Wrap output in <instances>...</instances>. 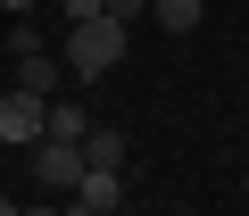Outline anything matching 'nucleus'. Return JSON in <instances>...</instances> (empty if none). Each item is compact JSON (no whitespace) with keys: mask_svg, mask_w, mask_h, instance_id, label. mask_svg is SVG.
<instances>
[{"mask_svg":"<svg viewBox=\"0 0 249 216\" xmlns=\"http://www.w3.org/2000/svg\"><path fill=\"white\" fill-rule=\"evenodd\" d=\"M124 42H133V25L83 17V25H67V67H75V75H108V67L124 58Z\"/></svg>","mask_w":249,"mask_h":216,"instance_id":"f257e3e1","label":"nucleus"},{"mask_svg":"<svg viewBox=\"0 0 249 216\" xmlns=\"http://www.w3.org/2000/svg\"><path fill=\"white\" fill-rule=\"evenodd\" d=\"M42 117H50L42 91H0V142H9V150H34L42 142Z\"/></svg>","mask_w":249,"mask_h":216,"instance_id":"f03ea898","label":"nucleus"},{"mask_svg":"<svg viewBox=\"0 0 249 216\" xmlns=\"http://www.w3.org/2000/svg\"><path fill=\"white\" fill-rule=\"evenodd\" d=\"M34 175H42L50 191L75 199V183H83V150H75V142H34Z\"/></svg>","mask_w":249,"mask_h":216,"instance_id":"7ed1b4c3","label":"nucleus"},{"mask_svg":"<svg viewBox=\"0 0 249 216\" xmlns=\"http://www.w3.org/2000/svg\"><path fill=\"white\" fill-rule=\"evenodd\" d=\"M83 175H124V133L91 125V133H83Z\"/></svg>","mask_w":249,"mask_h":216,"instance_id":"20e7f679","label":"nucleus"},{"mask_svg":"<svg viewBox=\"0 0 249 216\" xmlns=\"http://www.w3.org/2000/svg\"><path fill=\"white\" fill-rule=\"evenodd\" d=\"M17 91H42V100H50V91H58V58H50V50H17Z\"/></svg>","mask_w":249,"mask_h":216,"instance_id":"39448f33","label":"nucleus"},{"mask_svg":"<svg viewBox=\"0 0 249 216\" xmlns=\"http://www.w3.org/2000/svg\"><path fill=\"white\" fill-rule=\"evenodd\" d=\"M83 133H91V117H83V108L50 100V117H42V142H75V150H83Z\"/></svg>","mask_w":249,"mask_h":216,"instance_id":"423d86ee","label":"nucleus"},{"mask_svg":"<svg viewBox=\"0 0 249 216\" xmlns=\"http://www.w3.org/2000/svg\"><path fill=\"white\" fill-rule=\"evenodd\" d=\"M75 199H83L91 216H108V208L124 199V175H83V183H75Z\"/></svg>","mask_w":249,"mask_h":216,"instance_id":"0eeeda50","label":"nucleus"},{"mask_svg":"<svg viewBox=\"0 0 249 216\" xmlns=\"http://www.w3.org/2000/svg\"><path fill=\"white\" fill-rule=\"evenodd\" d=\"M150 17H158L166 34H191V25H199V0H150Z\"/></svg>","mask_w":249,"mask_h":216,"instance_id":"6e6552de","label":"nucleus"},{"mask_svg":"<svg viewBox=\"0 0 249 216\" xmlns=\"http://www.w3.org/2000/svg\"><path fill=\"white\" fill-rule=\"evenodd\" d=\"M83 17H108V0H67V25H83Z\"/></svg>","mask_w":249,"mask_h":216,"instance_id":"1a4fd4ad","label":"nucleus"},{"mask_svg":"<svg viewBox=\"0 0 249 216\" xmlns=\"http://www.w3.org/2000/svg\"><path fill=\"white\" fill-rule=\"evenodd\" d=\"M142 9H150V0H108V17H116V25H133Z\"/></svg>","mask_w":249,"mask_h":216,"instance_id":"9d476101","label":"nucleus"},{"mask_svg":"<svg viewBox=\"0 0 249 216\" xmlns=\"http://www.w3.org/2000/svg\"><path fill=\"white\" fill-rule=\"evenodd\" d=\"M0 216H25V208H17V199H9V191H0Z\"/></svg>","mask_w":249,"mask_h":216,"instance_id":"9b49d317","label":"nucleus"},{"mask_svg":"<svg viewBox=\"0 0 249 216\" xmlns=\"http://www.w3.org/2000/svg\"><path fill=\"white\" fill-rule=\"evenodd\" d=\"M58 216H91V208H83V199H67V208H58Z\"/></svg>","mask_w":249,"mask_h":216,"instance_id":"f8f14e48","label":"nucleus"},{"mask_svg":"<svg viewBox=\"0 0 249 216\" xmlns=\"http://www.w3.org/2000/svg\"><path fill=\"white\" fill-rule=\"evenodd\" d=\"M0 9H17V17H25V9H34V0H0Z\"/></svg>","mask_w":249,"mask_h":216,"instance_id":"ddd939ff","label":"nucleus"},{"mask_svg":"<svg viewBox=\"0 0 249 216\" xmlns=\"http://www.w3.org/2000/svg\"><path fill=\"white\" fill-rule=\"evenodd\" d=\"M25 216H58V208H25Z\"/></svg>","mask_w":249,"mask_h":216,"instance_id":"4468645a","label":"nucleus"}]
</instances>
